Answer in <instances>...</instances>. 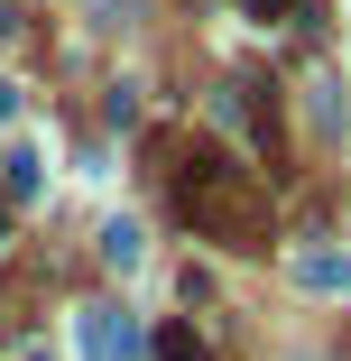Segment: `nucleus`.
I'll use <instances>...</instances> for the list:
<instances>
[{"mask_svg":"<svg viewBox=\"0 0 351 361\" xmlns=\"http://www.w3.org/2000/svg\"><path fill=\"white\" fill-rule=\"evenodd\" d=\"M176 213H185V223H203V232H250L259 223V204L241 195V176H231V158H194L185 176H176Z\"/></svg>","mask_w":351,"mask_h":361,"instance_id":"nucleus-1","label":"nucleus"},{"mask_svg":"<svg viewBox=\"0 0 351 361\" xmlns=\"http://www.w3.org/2000/svg\"><path fill=\"white\" fill-rule=\"evenodd\" d=\"M75 343H84V361H139V324L120 306H84L75 315Z\"/></svg>","mask_w":351,"mask_h":361,"instance_id":"nucleus-2","label":"nucleus"},{"mask_svg":"<svg viewBox=\"0 0 351 361\" xmlns=\"http://www.w3.org/2000/svg\"><path fill=\"white\" fill-rule=\"evenodd\" d=\"M296 287L305 297H351V250H296Z\"/></svg>","mask_w":351,"mask_h":361,"instance_id":"nucleus-3","label":"nucleus"},{"mask_svg":"<svg viewBox=\"0 0 351 361\" xmlns=\"http://www.w3.org/2000/svg\"><path fill=\"white\" fill-rule=\"evenodd\" d=\"M102 259H111V269H139V223H111V232H102Z\"/></svg>","mask_w":351,"mask_h":361,"instance_id":"nucleus-4","label":"nucleus"},{"mask_svg":"<svg viewBox=\"0 0 351 361\" xmlns=\"http://www.w3.org/2000/svg\"><path fill=\"white\" fill-rule=\"evenodd\" d=\"M158 352H167V361H203V343H194L185 324H167V334H158Z\"/></svg>","mask_w":351,"mask_h":361,"instance_id":"nucleus-5","label":"nucleus"},{"mask_svg":"<svg viewBox=\"0 0 351 361\" xmlns=\"http://www.w3.org/2000/svg\"><path fill=\"white\" fill-rule=\"evenodd\" d=\"M250 10H259V19H277V10H287V0H250Z\"/></svg>","mask_w":351,"mask_h":361,"instance_id":"nucleus-6","label":"nucleus"},{"mask_svg":"<svg viewBox=\"0 0 351 361\" xmlns=\"http://www.w3.org/2000/svg\"><path fill=\"white\" fill-rule=\"evenodd\" d=\"M0 232H10V223H0Z\"/></svg>","mask_w":351,"mask_h":361,"instance_id":"nucleus-7","label":"nucleus"},{"mask_svg":"<svg viewBox=\"0 0 351 361\" xmlns=\"http://www.w3.org/2000/svg\"><path fill=\"white\" fill-rule=\"evenodd\" d=\"M28 361H37V352H28Z\"/></svg>","mask_w":351,"mask_h":361,"instance_id":"nucleus-8","label":"nucleus"}]
</instances>
